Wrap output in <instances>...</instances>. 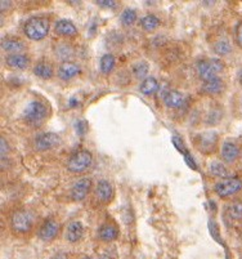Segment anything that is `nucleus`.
Masks as SVG:
<instances>
[{
  "label": "nucleus",
  "instance_id": "f257e3e1",
  "mask_svg": "<svg viewBox=\"0 0 242 259\" xmlns=\"http://www.w3.org/2000/svg\"><path fill=\"white\" fill-rule=\"evenodd\" d=\"M51 30V22L45 17H31L23 25V31L29 39L39 41L46 37Z\"/></svg>",
  "mask_w": 242,
  "mask_h": 259
},
{
  "label": "nucleus",
  "instance_id": "f03ea898",
  "mask_svg": "<svg viewBox=\"0 0 242 259\" xmlns=\"http://www.w3.org/2000/svg\"><path fill=\"white\" fill-rule=\"evenodd\" d=\"M22 117L26 124L31 126H40L48 117V108L40 101H31L23 110Z\"/></svg>",
  "mask_w": 242,
  "mask_h": 259
},
{
  "label": "nucleus",
  "instance_id": "7ed1b4c3",
  "mask_svg": "<svg viewBox=\"0 0 242 259\" xmlns=\"http://www.w3.org/2000/svg\"><path fill=\"white\" fill-rule=\"evenodd\" d=\"M223 70H224V63L218 58H206V60H200L197 62V72L204 81L218 77V75Z\"/></svg>",
  "mask_w": 242,
  "mask_h": 259
},
{
  "label": "nucleus",
  "instance_id": "20e7f679",
  "mask_svg": "<svg viewBox=\"0 0 242 259\" xmlns=\"http://www.w3.org/2000/svg\"><path fill=\"white\" fill-rule=\"evenodd\" d=\"M93 164V155L88 150H80L75 152L67 161V169L71 173H83Z\"/></svg>",
  "mask_w": 242,
  "mask_h": 259
},
{
  "label": "nucleus",
  "instance_id": "39448f33",
  "mask_svg": "<svg viewBox=\"0 0 242 259\" xmlns=\"http://www.w3.org/2000/svg\"><path fill=\"white\" fill-rule=\"evenodd\" d=\"M32 225H34V217L29 210L21 209L13 213L11 220V226L15 232L17 234H26L31 230Z\"/></svg>",
  "mask_w": 242,
  "mask_h": 259
},
{
  "label": "nucleus",
  "instance_id": "423d86ee",
  "mask_svg": "<svg viewBox=\"0 0 242 259\" xmlns=\"http://www.w3.org/2000/svg\"><path fill=\"white\" fill-rule=\"evenodd\" d=\"M214 190L218 194V196L223 197V199L233 196L234 194H238L242 190V181L236 177H229V178H225V180L218 182Z\"/></svg>",
  "mask_w": 242,
  "mask_h": 259
},
{
  "label": "nucleus",
  "instance_id": "0eeeda50",
  "mask_svg": "<svg viewBox=\"0 0 242 259\" xmlns=\"http://www.w3.org/2000/svg\"><path fill=\"white\" fill-rule=\"evenodd\" d=\"M61 145V137L57 133L46 132V133L39 134L34 141V146L37 151H48L52 148H56Z\"/></svg>",
  "mask_w": 242,
  "mask_h": 259
},
{
  "label": "nucleus",
  "instance_id": "6e6552de",
  "mask_svg": "<svg viewBox=\"0 0 242 259\" xmlns=\"http://www.w3.org/2000/svg\"><path fill=\"white\" fill-rule=\"evenodd\" d=\"M218 140H219V136L215 132H205V133L197 134L195 145L203 154H210L217 147Z\"/></svg>",
  "mask_w": 242,
  "mask_h": 259
},
{
  "label": "nucleus",
  "instance_id": "1a4fd4ad",
  "mask_svg": "<svg viewBox=\"0 0 242 259\" xmlns=\"http://www.w3.org/2000/svg\"><path fill=\"white\" fill-rule=\"evenodd\" d=\"M93 181L90 178H80L79 181L75 182V185L71 188V197L75 201H83L91 190Z\"/></svg>",
  "mask_w": 242,
  "mask_h": 259
},
{
  "label": "nucleus",
  "instance_id": "9d476101",
  "mask_svg": "<svg viewBox=\"0 0 242 259\" xmlns=\"http://www.w3.org/2000/svg\"><path fill=\"white\" fill-rule=\"evenodd\" d=\"M58 232H60V225H58L57 221L53 220V218H48L40 227L37 235L43 241H52L57 237Z\"/></svg>",
  "mask_w": 242,
  "mask_h": 259
},
{
  "label": "nucleus",
  "instance_id": "9b49d317",
  "mask_svg": "<svg viewBox=\"0 0 242 259\" xmlns=\"http://www.w3.org/2000/svg\"><path fill=\"white\" fill-rule=\"evenodd\" d=\"M80 72H81V67L72 61H65L58 67V77L65 81L75 79L76 76H79Z\"/></svg>",
  "mask_w": 242,
  "mask_h": 259
},
{
  "label": "nucleus",
  "instance_id": "f8f14e48",
  "mask_svg": "<svg viewBox=\"0 0 242 259\" xmlns=\"http://www.w3.org/2000/svg\"><path fill=\"white\" fill-rule=\"evenodd\" d=\"M225 88V84L220 77H214V79L204 81L201 85V92L204 94H209V96H218V94L223 93Z\"/></svg>",
  "mask_w": 242,
  "mask_h": 259
},
{
  "label": "nucleus",
  "instance_id": "ddd939ff",
  "mask_svg": "<svg viewBox=\"0 0 242 259\" xmlns=\"http://www.w3.org/2000/svg\"><path fill=\"white\" fill-rule=\"evenodd\" d=\"M6 63L8 67H11V69L25 70L29 67L30 60L26 54L15 53V54H8V56H7Z\"/></svg>",
  "mask_w": 242,
  "mask_h": 259
},
{
  "label": "nucleus",
  "instance_id": "4468645a",
  "mask_svg": "<svg viewBox=\"0 0 242 259\" xmlns=\"http://www.w3.org/2000/svg\"><path fill=\"white\" fill-rule=\"evenodd\" d=\"M55 31L60 36L63 37H72L77 35V29L75 23L70 20H60L56 22Z\"/></svg>",
  "mask_w": 242,
  "mask_h": 259
},
{
  "label": "nucleus",
  "instance_id": "2eb2a0df",
  "mask_svg": "<svg viewBox=\"0 0 242 259\" xmlns=\"http://www.w3.org/2000/svg\"><path fill=\"white\" fill-rule=\"evenodd\" d=\"M164 103L169 108H180L185 103V96L179 91H169L164 96Z\"/></svg>",
  "mask_w": 242,
  "mask_h": 259
},
{
  "label": "nucleus",
  "instance_id": "dca6fc26",
  "mask_svg": "<svg viewBox=\"0 0 242 259\" xmlns=\"http://www.w3.org/2000/svg\"><path fill=\"white\" fill-rule=\"evenodd\" d=\"M95 195L102 202H110L114 197V187L109 181L101 180L95 187Z\"/></svg>",
  "mask_w": 242,
  "mask_h": 259
},
{
  "label": "nucleus",
  "instance_id": "f3484780",
  "mask_svg": "<svg viewBox=\"0 0 242 259\" xmlns=\"http://www.w3.org/2000/svg\"><path fill=\"white\" fill-rule=\"evenodd\" d=\"M220 154H222V159L224 160L225 162H233L234 160L238 157L239 147L234 142L225 141V142L222 145Z\"/></svg>",
  "mask_w": 242,
  "mask_h": 259
},
{
  "label": "nucleus",
  "instance_id": "a211bd4d",
  "mask_svg": "<svg viewBox=\"0 0 242 259\" xmlns=\"http://www.w3.org/2000/svg\"><path fill=\"white\" fill-rule=\"evenodd\" d=\"M2 48L8 52L9 54H15L21 53L26 48V46L22 40H20L18 37H4L2 40Z\"/></svg>",
  "mask_w": 242,
  "mask_h": 259
},
{
  "label": "nucleus",
  "instance_id": "6ab92c4d",
  "mask_svg": "<svg viewBox=\"0 0 242 259\" xmlns=\"http://www.w3.org/2000/svg\"><path fill=\"white\" fill-rule=\"evenodd\" d=\"M84 235V226L81 222H77V221H75V222H71L69 225V227H67V231H66V237H67V240H69L70 242H77L80 241V239L83 237Z\"/></svg>",
  "mask_w": 242,
  "mask_h": 259
},
{
  "label": "nucleus",
  "instance_id": "aec40b11",
  "mask_svg": "<svg viewBox=\"0 0 242 259\" xmlns=\"http://www.w3.org/2000/svg\"><path fill=\"white\" fill-rule=\"evenodd\" d=\"M97 235L98 237H100V240L110 242L117 239V236H119V230H117V227H115V226L106 223V225H102L98 228Z\"/></svg>",
  "mask_w": 242,
  "mask_h": 259
},
{
  "label": "nucleus",
  "instance_id": "412c9836",
  "mask_svg": "<svg viewBox=\"0 0 242 259\" xmlns=\"http://www.w3.org/2000/svg\"><path fill=\"white\" fill-rule=\"evenodd\" d=\"M139 91L144 96H151V94L156 93L159 91V80L152 76L146 77L144 80H142V83H140Z\"/></svg>",
  "mask_w": 242,
  "mask_h": 259
},
{
  "label": "nucleus",
  "instance_id": "4be33fe9",
  "mask_svg": "<svg viewBox=\"0 0 242 259\" xmlns=\"http://www.w3.org/2000/svg\"><path fill=\"white\" fill-rule=\"evenodd\" d=\"M34 74L40 79L49 80L53 77V67L46 62H39L34 66Z\"/></svg>",
  "mask_w": 242,
  "mask_h": 259
},
{
  "label": "nucleus",
  "instance_id": "5701e85b",
  "mask_svg": "<svg viewBox=\"0 0 242 259\" xmlns=\"http://www.w3.org/2000/svg\"><path fill=\"white\" fill-rule=\"evenodd\" d=\"M115 65H116V60H115V56L111 53H107L105 56H102L100 62V69L102 71V74L107 75L110 72H112Z\"/></svg>",
  "mask_w": 242,
  "mask_h": 259
},
{
  "label": "nucleus",
  "instance_id": "b1692460",
  "mask_svg": "<svg viewBox=\"0 0 242 259\" xmlns=\"http://www.w3.org/2000/svg\"><path fill=\"white\" fill-rule=\"evenodd\" d=\"M160 26V20L155 15H146L144 17L140 18V27L144 31H154Z\"/></svg>",
  "mask_w": 242,
  "mask_h": 259
},
{
  "label": "nucleus",
  "instance_id": "393cba45",
  "mask_svg": "<svg viewBox=\"0 0 242 259\" xmlns=\"http://www.w3.org/2000/svg\"><path fill=\"white\" fill-rule=\"evenodd\" d=\"M210 173L213 174L214 177H219V178H223V180H225V178H229V171H228V169L225 168V165L223 164V162H219V161H213L210 164Z\"/></svg>",
  "mask_w": 242,
  "mask_h": 259
},
{
  "label": "nucleus",
  "instance_id": "a878e982",
  "mask_svg": "<svg viewBox=\"0 0 242 259\" xmlns=\"http://www.w3.org/2000/svg\"><path fill=\"white\" fill-rule=\"evenodd\" d=\"M214 52L219 56H227V54L232 53V44L229 40L220 39L217 43L214 44Z\"/></svg>",
  "mask_w": 242,
  "mask_h": 259
},
{
  "label": "nucleus",
  "instance_id": "bb28decb",
  "mask_svg": "<svg viewBox=\"0 0 242 259\" xmlns=\"http://www.w3.org/2000/svg\"><path fill=\"white\" fill-rule=\"evenodd\" d=\"M137 20V11L133 8H126L124 9L121 16H120V21L123 23L124 26H130L133 25Z\"/></svg>",
  "mask_w": 242,
  "mask_h": 259
},
{
  "label": "nucleus",
  "instance_id": "cd10ccee",
  "mask_svg": "<svg viewBox=\"0 0 242 259\" xmlns=\"http://www.w3.org/2000/svg\"><path fill=\"white\" fill-rule=\"evenodd\" d=\"M149 69H150L149 63L144 62V61H140V62H137L133 66V72L137 79L144 80L146 76H147V74H149Z\"/></svg>",
  "mask_w": 242,
  "mask_h": 259
},
{
  "label": "nucleus",
  "instance_id": "c85d7f7f",
  "mask_svg": "<svg viewBox=\"0 0 242 259\" xmlns=\"http://www.w3.org/2000/svg\"><path fill=\"white\" fill-rule=\"evenodd\" d=\"M228 213H229V217H231L232 220H242V202H232L229 208H228Z\"/></svg>",
  "mask_w": 242,
  "mask_h": 259
},
{
  "label": "nucleus",
  "instance_id": "c756f323",
  "mask_svg": "<svg viewBox=\"0 0 242 259\" xmlns=\"http://www.w3.org/2000/svg\"><path fill=\"white\" fill-rule=\"evenodd\" d=\"M56 52H57L58 57L62 58V60H67V58L72 54V47L67 46V44H61V46L56 49Z\"/></svg>",
  "mask_w": 242,
  "mask_h": 259
},
{
  "label": "nucleus",
  "instance_id": "7c9ffc66",
  "mask_svg": "<svg viewBox=\"0 0 242 259\" xmlns=\"http://www.w3.org/2000/svg\"><path fill=\"white\" fill-rule=\"evenodd\" d=\"M75 129H76V132L79 136H83V134L86 133L88 124H86L85 120H77V121L75 122Z\"/></svg>",
  "mask_w": 242,
  "mask_h": 259
},
{
  "label": "nucleus",
  "instance_id": "2f4dec72",
  "mask_svg": "<svg viewBox=\"0 0 242 259\" xmlns=\"http://www.w3.org/2000/svg\"><path fill=\"white\" fill-rule=\"evenodd\" d=\"M222 119V114L218 115V110H213V111H210V114H209L208 116V124H217V122H219V120Z\"/></svg>",
  "mask_w": 242,
  "mask_h": 259
},
{
  "label": "nucleus",
  "instance_id": "473e14b6",
  "mask_svg": "<svg viewBox=\"0 0 242 259\" xmlns=\"http://www.w3.org/2000/svg\"><path fill=\"white\" fill-rule=\"evenodd\" d=\"M8 152H9L8 142L6 141V138H2V140H0V155H2V159H4V157L8 155Z\"/></svg>",
  "mask_w": 242,
  "mask_h": 259
},
{
  "label": "nucleus",
  "instance_id": "72a5a7b5",
  "mask_svg": "<svg viewBox=\"0 0 242 259\" xmlns=\"http://www.w3.org/2000/svg\"><path fill=\"white\" fill-rule=\"evenodd\" d=\"M173 141H174V146H175V147H177L178 150H179V151L182 152V154L188 155V151H185L184 143L182 142V140H180L179 137H174V138H173Z\"/></svg>",
  "mask_w": 242,
  "mask_h": 259
},
{
  "label": "nucleus",
  "instance_id": "f704fd0d",
  "mask_svg": "<svg viewBox=\"0 0 242 259\" xmlns=\"http://www.w3.org/2000/svg\"><path fill=\"white\" fill-rule=\"evenodd\" d=\"M95 4H98L102 8H115L117 6V2H114V0H105V2H95Z\"/></svg>",
  "mask_w": 242,
  "mask_h": 259
},
{
  "label": "nucleus",
  "instance_id": "c9c22d12",
  "mask_svg": "<svg viewBox=\"0 0 242 259\" xmlns=\"http://www.w3.org/2000/svg\"><path fill=\"white\" fill-rule=\"evenodd\" d=\"M236 41L239 48H242V22L237 26L236 30Z\"/></svg>",
  "mask_w": 242,
  "mask_h": 259
},
{
  "label": "nucleus",
  "instance_id": "e433bc0d",
  "mask_svg": "<svg viewBox=\"0 0 242 259\" xmlns=\"http://www.w3.org/2000/svg\"><path fill=\"white\" fill-rule=\"evenodd\" d=\"M84 259H112L110 255H98V256H85Z\"/></svg>",
  "mask_w": 242,
  "mask_h": 259
},
{
  "label": "nucleus",
  "instance_id": "4c0bfd02",
  "mask_svg": "<svg viewBox=\"0 0 242 259\" xmlns=\"http://www.w3.org/2000/svg\"><path fill=\"white\" fill-rule=\"evenodd\" d=\"M52 259H69V258H67V255H66V254L60 253V254H57V255L53 256V258H52Z\"/></svg>",
  "mask_w": 242,
  "mask_h": 259
},
{
  "label": "nucleus",
  "instance_id": "58836bf2",
  "mask_svg": "<svg viewBox=\"0 0 242 259\" xmlns=\"http://www.w3.org/2000/svg\"><path fill=\"white\" fill-rule=\"evenodd\" d=\"M238 80H239V83H241V85H242V70H241V71H239V75H238Z\"/></svg>",
  "mask_w": 242,
  "mask_h": 259
}]
</instances>
